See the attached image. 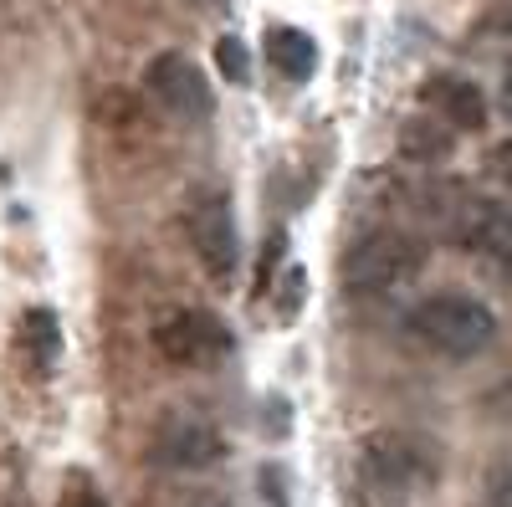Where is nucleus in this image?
Returning <instances> with one entry per match:
<instances>
[{
    "mask_svg": "<svg viewBox=\"0 0 512 507\" xmlns=\"http://www.w3.org/2000/svg\"><path fill=\"white\" fill-rule=\"evenodd\" d=\"M425 482H436V451L410 431H374L359 441L354 487L364 507H405Z\"/></svg>",
    "mask_w": 512,
    "mask_h": 507,
    "instance_id": "f257e3e1",
    "label": "nucleus"
},
{
    "mask_svg": "<svg viewBox=\"0 0 512 507\" xmlns=\"http://www.w3.org/2000/svg\"><path fill=\"white\" fill-rule=\"evenodd\" d=\"M420 216L436 226L441 241L477 251L492 262H512V205L477 195L466 185H431L420 195Z\"/></svg>",
    "mask_w": 512,
    "mask_h": 507,
    "instance_id": "f03ea898",
    "label": "nucleus"
},
{
    "mask_svg": "<svg viewBox=\"0 0 512 507\" xmlns=\"http://www.w3.org/2000/svg\"><path fill=\"white\" fill-rule=\"evenodd\" d=\"M405 333L441 359H477L497 344V313L472 292H425L405 313Z\"/></svg>",
    "mask_w": 512,
    "mask_h": 507,
    "instance_id": "7ed1b4c3",
    "label": "nucleus"
},
{
    "mask_svg": "<svg viewBox=\"0 0 512 507\" xmlns=\"http://www.w3.org/2000/svg\"><path fill=\"white\" fill-rule=\"evenodd\" d=\"M425 267V251L415 236L395 231V226H379V231H364L349 241L344 262H338V277H344L349 292L359 298H374V292H400L420 277Z\"/></svg>",
    "mask_w": 512,
    "mask_h": 507,
    "instance_id": "20e7f679",
    "label": "nucleus"
},
{
    "mask_svg": "<svg viewBox=\"0 0 512 507\" xmlns=\"http://www.w3.org/2000/svg\"><path fill=\"white\" fill-rule=\"evenodd\" d=\"M144 451H149L154 467L190 477V472L221 467V461L231 456V441L221 436V426H210V420L195 415V410H164V415L154 420Z\"/></svg>",
    "mask_w": 512,
    "mask_h": 507,
    "instance_id": "39448f33",
    "label": "nucleus"
},
{
    "mask_svg": "<svg viewBox=\"0 0 512 507\" xmlns=\"http://www.w3.org/2000/svg\"><path fill=\"white\" fill-rule=\"evenodd\" d=\"M185 236L195 246V257L205 267L210 282H231L241 267V236H236V216H231V195L221 190H200L185 205Z\"/></svg>",
    "mask_w": 512,
    "mask_h": 507,
    "instance_id": "423d86ee",
    "label": "nucleus"
},
{
    "mask_svg": "<svg viewBox=\"0 0 512 507\" xmlns=\"http://www.w3.org/2000/svg\"><path fill=\"white\" fill-rule=\"evenodd\" d=\"M154 349L175 369H210V364H221L231 354V328L205 308H180V313L159 318Z\"/></svg>",
    "mask_w": 512,
    "mask_h": 507,
    "instance_id": "0eeeda50",
    "label": "nucleus"
},
{
    "mask_svg": "<svg viewBox=\"0 0 512 507\" xmlns=\"http://www.w3.org/2000/svg\"><path fill=\"white\" fill-rule=\"evenodd\" d=\"M144 88L149 98L180 123H205L216 113V93H210V77L185 57V52H159L149 67H144Z\"/></svg>",
    "mask_w": 512,
    "mask_h": 507,
    "instance_id": "6e6552de",
    "label": "nucleus"
},
{
    "mask_svg": "<svg viewBox=\"0 0 512 507\" xmlns=\"http://www.w3.org/2000/svg\"><path fill=\"white\" fill-rule=\"evenodd\" d=\"M420 103L431 108L436 118H446L456 134H477V129H487V98H482V88H477L472 77H456V72L425 77Z\"/></svg>",
    "mask_w": 512,
    "mask_h": 507,
    "instance_id": "1a4fd4ad",
    "label": "nucleus"
},
{
    "mask_svg": "<svg viewBox=\"0 0 512 507\" xmlns=\"http://www.w3.org/2000/svg\"><path fill=\"white\" fill-rule=\"evenodd\" d=\"M395 149H400V159H405V164L436 169V164H446V159L456 154V129H451L446 118H436V113H415V118H405V123H400Z\"/></svg>",
    "mask_w": 512,
    "mask_h": 507,
    "instance_id": "9d476101",
    "label": "nucleus"
},
{
    "mask_svg": "<svg viewBox=\"0 0 512 507\" xmlns=\"http://www.w3.org/2000/svg\"><path fill=\"white\" fill-rule=\"evenodd\" d=\"M267 62L287 82H308L318 72V41L297 26H272L267 31Z\"/></svg>",
    "mask_w": 512,
    "mask_h": 507,
    "instance_id": "9b49d317",
    "label": "nucleus"
},
{
    "mask_svg": "<svg viewBox=\"0 0 512 507\" xmlns=\"http://www.w3.org/2000/svg\"><path fill=\"white\" fill-rule=\"evenodd\" d=\"M21 354L31 359L36 374H52L57 359H62V323L52 308H31L21 318Z\"/></svg>",
    "mask_w": 512,
    "mask_h": 507,
    "instance_id": "f8f14e48",
    "label": "nucleus"
},
{
    "mask_svg": "<svg viewBox=\"0 0 512 507\" xmlns=\"http://www.w3.org/2000/svg\"><path fill=\"white\" fill-rule=\"evenodd\" d=\"M216 67L226 82H236V88H246L251 82V57H246V41L241 36H221L216 41Z\"/></svg>",
    "mask_w": 512,
    "mask_h": 507,
    "instance_id": "ddd939ff",
    "label": "nucleus"
},
{
    "mask_svg": "<svg viewBox=\"0 0 512 507\" xmlns=\"http://www.w3.org/2000/svg\"><path fill=\"white\" fill-rule=\"evenodd\" d=\"M159 507H231V497L216 487H169L159 492Z\"/></svg>",
    "mask_w": 512,
    "mask_h": 507,
    "instance_id": "4468645a",
    "label": "nucleus"
},
{
    "mask_svg": "<svg viewBox=\"0 0 512 507\" xmlns=\"http://www.w3.org/2000/svg\"><path fill=\"white\" fill-rule=\"evenodd\" d=\"M256 487H262V497H267L272 507H292V497H287V472L277 467V461H267V467L256 472Z\"/></svg>",
    "mask_w": 512,
    "mask_h": 507,
    "instance_id": "2eb2a0df",
    "label": "nucleus"
},
{
    "mask_svg": "<svg viewBox=\"0 0 512 507\" xmlns=\"http://www.w3.org/2000/svg\"><path fill=\"white\" fill-rule=\"evenodd\" d=\"M303 287H308V272H303V267H292V272L282 277V303H277V313H282V318H292V313H297V303H303Z\"/></svg>",
    "mask_w": 512,
    "mask_h": 507,
    "instance_id": "dca6fc26",
    "label": "nucleus"
},
{
    "mask_svg": "<svg viewBox=\"0 0 512 507\" xmlns=\"http://www.w3.org/2000/svg\"><path fill=\"white\" fill-rule=\"evenodd\" d=\"M57 507H108V497L93 487V482H72L67 492H62V502Z\"/></svg>",
    "mask_w": 512,
    "mask_h": 507,
    "instance_id": "f3484780",
    "label": "nucleus"
},
{
    "mask_svg": "<svg viewBox=\"0 0 512 507\" xmlns=\"http://www.w3.org/2000/svg\"><path fill=\"white\" fill-rule=\"evenodd\" d=\"M487 169H492V180H497L502 190H512V139H502V144L487 154Z\"/></svg>",
    "mask_w": 512,
    "mask_h": 507,
    "instance_id": "a211bd4d",
    "label": "nucleus"
},
{
    "mask_svg": "<svg viewBox=\"0 0 512 507\" xmlns=\"http://www.w3.org/2000/svg\"><path fill=\"white\" fill-rule=\"evenodd\" d=\"M262 410H272V420H262V431H267L272 441H282V436L292 431V420H287V400H277V395H272Z\"/></svg>",
    "mask_w": 512,
    "mask_h": 507,
    "instance_id": "6ab92c4d",
    "label": "nucleus"
},
{
    "mask_svg": "<svg viewBox=\"0 0 512 507\" xmlns=\"http://www.w3.org/2000/svg\"><path fill=\"white\" fill-rule=\"evenodd\" d=\"M487 507H512V467L492 472V482H487Z\"/></svg>",
    "mask_w": 512,
    "mask_h": 507,
    "instance_id": "aec40b11",
    "label": "nucleus"
},
{
    "mask_svg": "<svg viewBox=\"0 0 512 507\" xmlns=\"http://www.w3.org/2000/svg\"><path fill=\"white\" fill-rule=\"evenodd\" d=\"M502 113L512 118V67H507V77H502Z\"/></svg>",
    "mask_w": 512,
    "mask_h": 507,
    "instance_id": "412c9836",
    "label": "nucleus"
},
{
    "mask_svg": "<svg viewBox=\"0 0 512 507\" xmlns=\"http://www.w3.org/2000/svg\"><path fill=\"white\" fill-rule=\"evenodd\" d=\"M6 507H26V502H6Z\"/></svg>",
    "mask_w": 512,
    "mask_h": 507,
    "instance_id": "4be33fe9",
    "label": "nucleus"
}]
</instances>
